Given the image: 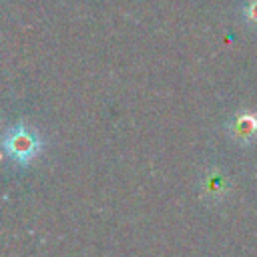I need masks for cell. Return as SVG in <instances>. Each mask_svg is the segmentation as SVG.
Here are the masks:
<instances>
[{"mask_svg":"<svg viewBox=\"0 0 257 257\" xmlns=\"http://www.w3.org/2000/svg\"><path fill=\"white\" fill-rule=\"evenodd\" d=\"M205 189H207L209 197H221V195H223V193L227 191V185H225L223 177L215 173V175H211V177H209V181H207Z\"/></svg>","mask_w":257,"mask_h":257,"instance_id":"cell-3","label":"cell"},{"mask_svg":"<svg viewBox=\"0 0 257 257\" xmlns=\"http://www.w3.org/2000/svg\"><path fill=\"white\" fill-rule=\"evenodd\" d=\"M243 16L251 26H257V0H249L243 6Z\"/></svg>","mask_w":257,"mask_h":257,"instance_id":"cell-4","label":"cell"},{"mask_svg":"<svg viewBox=\"0 0 257 257\" xmlns=\"http://www.w3.org/2000/svg\"><path fill=\"white\" fill-rule=\"evenodd\" d=\"M4 149L6 153L20 165H28L38 153H40V139L30 133L26 126L18 124L10 128L4 137Z\"/></svg>","mask_w":257,"mask_h":257,"instance_id":"cell-1","label":"cell"},{"mask_svg":"<svg viewBox=\"0 0 257 257\" xmlns=\"http://www.w3.org/2000/svg\"><path fill=\"white\" fill-rule=\"evenodd\" d=\"M229 135L239 145H251L257 141V114L237 112L229 124Z\"/></svg>","mask_w":257,"mask_h":257,"instance_id":"cell-2","label":"cell"}]
</instances>
